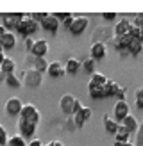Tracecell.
Here are the masks:
<instances>
[{
  "mask_svg": "<svg viewBox=\"0 0 143 146\" xmlns=\"http://www.w3.org/2000/svg\"><path fill=\"white\" fill-rule=\"evenodd\" d=\"M18 121L38 127L39 121H41V112L38 111V107L34 104H25L23 109H21V112H20V116H18Z\"/></svg>",
  "mask_w": 143,
  "mask_h": 146,
  "instance_id": "obj_1",
  "label": "cell"
},
{
  "mask_svg": "<svg viewBox=\"0 0 143 146\" xmlns=\"http://www.w3.org/2000/svg\"><path fill=\"white\" fill-rule=\"evenodd\" d=\"M39 29L41 27H39L38 21H34L29 14H25V18L18 23V27H16V31H14V32H16V36H21V38L25 39V38H32Z\"/></svg>",
  "mask_w": 143,
  "mask_h": 146,
  "instance_id": "obj_2",
  "label": "cell"
},
{
  "mask_svg": "<svg viewBox=\"0 0 143 146\" xmlns=\"http://www.w3.org/2000/svg\"><path fill=\"white\" fill-rule=\"evenodd\" d=\"M21 82L23 86H27L29 89H38V87L43 84V73L36 71L34 68H27L21 75Z\"/></svg>",
  "mask_w": 143,
  "mask_h": 146,
  "instance_id": "obj_3",
  "label": "cell"
},
{
  "mask_svg": "<svg viewBox=\"0 0 143 146\" xmlns=\"http://www.w3.org/2000/svg\"><path fill=\"white\" fill-rule=\"evenodd\" d=\"M90 25V20L88 16H82V14H74V18L70 21V27H68V32L72 36H81L86 32V29Z\"/></svg>",
  "mask_w": 143,
  "mask_h": 146,
  "instance_id": "obj_4",
  "label": "cell"
},
{
  "mask_svg": "<svg viewBox=\"0 0 143 146\" xmlns=\"http://www.w3.org/2000/svg\"><path fill=\"white\" fill-rule=\"evenodd\" d=\"M111 116L118 123H122L127 116H131V105H129V102L127 100H116V102H114V107H113V114Z\"/></svg>",
  "mask_w": 143,
  "mask_h": 146,
  "instance_id": "obj_5",
  "label": "cell"
},
{
  "mask_svg": "<svg viewBox=\"0 0 143 146\" xmlns=\"http://www.w3.org/2000/svg\"><path fill=\"white\" fill-rule=\"evenodd\" d=\"M23 18H25L23 13H4L2 14V25L9 32H14V31H16V27H18V23Z\"/></svg>",
  "mask_w": 143,
  "mask_h": 146,
  "instance_id": "obj_6",
  "label": "cell"
},
{
  "mask_svg": "<svg viewBox=\"0 0 143 146\" xmlns=\"http://www.w3.org/2000/svg\"><path fill=\"white\" fill-rule=\"evenodd\" d=\"M113 38H114L113 29L111 27H106V25L97 27L95 31H93V34H91L93 43H104V45H106L107 41H113Z\"/></svg>",
  "mask_w": 143,
  "mask_h": 146,
  "instance_id": "obj_7",
  "label": "cell"
},
{
  "mask_svg": "<svg viewBox=\"0 0 143 146\" xmlns=\"http://www.w3.org/2000/svg\"><path fill=\"white\" fill-rule=\"evenodd\" d=\"M23 102H21L18 96H11L9 100L5 102V105H4V109H5V114L7 116H11V118H18L20 116V112H21V109H23Z\"/></svg>",
  "mask_w": 143,
  "mask_h": 146,
  "instance_id": "obj_8",
  "label": "cell"
},
{
  "mask_svg": "<svg viewBox=\"0 0 143 146\" xmlns=\"http://www.w3.org/2000/svg\"><path fill=\"white\" fill-rule=\"evenodd\" d=\"M75 102H77V98L72 96L70 93L63 94V96L59 98V109H61V112L66 114L68 118H70V116H74V105H75Z\"/></svg>",
  "mask_w": 143,
  "mask_h": 146,
  "instance_id": "obj_9",
  "label": "cell"
},
{
  "mask_svg": "<svg viewBox=\"0 0 143 146\" xmlns=\"http://www.w3.org/2000/svg\"><path fill=\"white\" fill-rule=\"evenodd\" d=\"M91 114H93V111H91V107H82L79 112H75L72 118H74V123H75V127L77 128H82L84 125H86V121H90V118H91Z\"/></svg>",
  "mask_w": 143,
  "mask_h": 146,
  "instance_id": "obj_10",
  "label": "cell"
},
{
  "mask_svg": "<svg viewBox=\"0 0 143 146\" xmlns=\"http://www.w3.org/2000/svg\"><path fill=\"white\" fill-rule=\"evenodd\" d=\"M59 25H61V21L57 20L55 14H48V16L39 23V27L43 29V31H45V32H50V34H55L57 29H59Z\"/></svg>",
  "mask_w": 143,
  "mask_h": 146,
  "instance_id": "obj_11",
  "label": "cell"
},
{
  "mask_svg": "<svg viewBox=\"0 0 143 146\" xmlns=\"http://www.w3.org/2000/svg\"><path fill=\"white\" fill-rule=\"evenodd\" d=\"M47 73H48V77H50V78H63L64 75H66V70H64V62H61V61H52V62L48 64Z\"/></svg>",
  "mask_w": 143,
  "mask_h": 146,
  "instance_id": "obj_12",
  "label": "cell"
},
{
  "mask_svg": "<svg viewBox=\"0 0 143 146\" xmlns=\"http://www.w3.org/2000/svg\"><path fill=\"white\" fill-rule=\"evenodd\" d=\"M132 27V20H127V18H120L113 27V32H114V38H120V36H125L129 34Z\"/></svg>",
  "mask_w": 143,
  "mask_h": 146,
  "instance_id": "obj_13",
  "label": "cell"
},
{
  "mask_svg": "<svg viewBox=\"0 0 143 146\" xmlns=\"http://www.w3.org/2000/svg\"><path fill=\"white\" fill-rule=\"evenodd\" d=\"M107 55V45H104V43H91L90 46V57L93 61H100L104 59V57Z\"/></svg>",
  "mask_w": 143,
  "mask_h": 146,
  "instance_id": "obj_14",
  "label": "cell"
},
{
  "mask_svg": "<svg viewBox=\"0 0 143 146\" xmlns=\"http://www.w3.org/2000/svg\"><path fill=\"white\" fill-rule=\"evenodd\" d=\"M47 54H48V41H47V39H43V38L36 39L31 55L36 57V59H39V57H47Z\"/></svg>",
  "mask_w": 143,
  "mask_h": 146,
  "instance_id": "obj_15",
  "label": "cell"
},
{
  "mask_svg": "<svg viewBox=\"0 0 143 146\" xmlns=\"http://www.w3.org/2000/svg\"><path fill=\"white\" fill-rule=\"evenodd\" d=\"M16 127H18V134L23 137V139L31 141V139H34V137H36V128H38V127L29 125V123H21V121L16 123Z\"/></svg>",
  "mask_w": 143,
  "mask_h": 146,
  "instance_id": "obj_16",
  "label": "cell"
},
{
  "mask_svg": "<svg viewBox=\"0 0 143 146\" xmlns=\"http://www.w3.org/2000/svg\"><path fill=\"white\" fill-rule=\"evenodd\" d=\"M120 127L124 128V130H127V132L132 135V134L138 132V128H140V121H138V118H136L134 114H131V116H127V118L120 123Z\"/></svg>",
  "mask_w": 143,
  "mask_h": 146,
  "instance_id": "obj_17",
  "label": "cell"
},
{
  "mask_svg": "<svg viewBox=\"0 0 143 146\" xmlns=\"http://www.w3.org/2000/svg\"><path fill=\"white\" fill-rule=\"evenodd\" d=\"M16 43H18L16 32H9V31H7L2 38H0V46H2L5 52H7V50H13L14 46H16Z\"/></svg>",
  "mask_w": 143,
  "mask_h": 146,
  "instance_id": "obj_18",
  "label": "cell"
},
{
  "mask_svg": "<svg viewBox=\"0 0 143 146\" xmlns=\"http://www.w3.org/2000/svg\"><path fill=\"white\" fill-rule=\"evenodd\" d=\"M102 125H104V130H106L107 134H111V135H114V134L118 132V128H120V123L114 119L111 114H106L104 118H102Z\"/></svg>",
  "mask_w": 143,
  "mask_h": 146,
  "instance_id": "obj_19",
  "label": "cell"
},
{
  "mask_svg": "<svg viewBox=\"0 0 143 146\" xmlns=\"http://www.w3.org/2000/svg\"><path fill=\"white\" fill-rule=\"evenodd\" d=\"M0 73H2L4 77L16 73V61H14L13 57H7L5 55V59L2 61V64H0Z\"/></svg>",
  "mask_w": 143,
  "mask_h": 146,
  "instance_id": "obj_20",
  "label": "cell"
},
{
  "mask_svg": "<svg viewBox=\"0 0 143 146\" xmlns=\"http://www.w3.org/2000/svg\"><path fill=\"white\" fill-rule=\"evenodd\" d=\"M64 70H66V75H75V73H79V70H82V61L77 57H70L64 62Z\"/></svg>",
  "mask_w": 143,
  "mask_h": 146,
  "instance_id": "obj_21",
  "label": "cell"
},
{
  "mask_svg": "<svg viewBox=\"0 0 143 146\" xmlns=\"http://www.w3.org/2000/svg\"><path fill=\"white\" fill-rule=\"evenodd\" d=\"M88 94H90V98H93V100L107 98V96H106V89H104V86L91 84V82H88Z\"/></svg>",
  "mask_w": 143,
  "mask_h": 146,
  "instance_id": "obj_22",
  "label": "cell"
},
{
  "mask_svg": "<svg viewBox=\"0 0 143 146\" xmlns=\"http://www.w3.org/2000/svg\"><path fill=\"white\" fill-rule=\"evenodd\" d=\"M4 82L9 86V87H13V89H18V87L23 86V82H21V77H18L16 73H13V75H7Z\"/></svg>",
  "mask_w": 143,
  "mask_h": 146,
  "instance_id": "obj_23",
  "label": "cell"
},
{
  "mask_svg": "<svg viewBox=\"0 0 143 146\" xmlns=\"http://www.w3.org/2000/svg\"><path fill=\"white\" fill-rule=\"evenodd\" d=\"M120 84L118 82H114V80H107V84L104 86V89H106V96H116V93H118V89H120Z\"/></svg>",
  "mask_w": 143,
  "mask_h": 146,
  "instance_id": "obj_24",
  "label": "cell"
},
{
  "mask_svg": "<svg viewBox=\"0 0 143 146\" xmlns=\"http://www.w3.org/2000/svg\"><path fill=\"white\" fill-rule=\"evenodd\" d=\"M129 55H132V57H136V55H140L141 52H143V41H138V39H132V43L129 45Z\"/></svg>",
  "mask_w": 143,
  "mask_h": 146,
  "instance_id": "obj_25",
  "label": "cell"
},
{
  "mask_svg": "<svg viewBox=\"0 0 143 146\" xmlns=\"http://www.w3.org/2000/svg\"><path fill=\"white\" fill-rule=\"evenodd\" d=\"M48 61H47V57H39V59H36L34 57V64H32V68L36 70V71H39V73H45L47 70H48Z\"/></svg>",
  "mask_w": 143,
  "mask_h": 146,
  "instance_id": "obj_26",
  "label": "cell"
},
{
  "mask_svg": "<svg viewBox=\"0 0 143 146\" xmlns=\"http://www.w3.org/2000/svg\"><path fill=\"white\" fill-rule=\"evenodd\" d=\"M7 146H29V141L23 139L20 134L9 135V141H7Z\"/></svg>",
  "mask_w": 143,
  "mask_h": 146,
  "instance_id": "obj_27",
  "label": "cell"
},
{
  "mask_svg": "<svg viewBox=\"0 0 143 146\" xmlns=\"http://www.w3.org/2000/svg\"><path fill=\"white\" fill-rule=\"evenodd\" d=\"M107 80H109V78H107L104 73L95 71L93 75H90V80H88V82H91V84H98V86H106V84H107Z\"/></svg>",
  "mask_w": 143,
  "mask_h": 146,
  "instance_id": "obj_28",
  "label": "cell"
},
{
  "mask_svg": "<svg viewBox=\"0 0 143 146\" xmlns=\"http://www.w3.org/2000/svg\"><path fill=\"white\" fill-rule=\"evenodd\" d=\"M113 137H114V141H118V143H124V144H125V143H129V141H131V134H129L127 130H124V128H122V127L118 128V132L114 134Z\"/></svg>",
  "mask_w": 143,
  "mask_h": 146,
  "instance_id": "obj_29",
  "label": "cell"
},
{
  "mask_svg": "<svg viewBox=\"0 0 143 146\" xmlns=\"http://www.w3.org/2000/svg\"><path fill=\"white\" fill-rule=\"evenodd\" d=\"M82 70L88 73V75H93V73H95V61H93L91 57L82 59Z\"/></svg>",
  "mask_w": 143,
  "mask_h": 146,
  "instance_id": "obj_30",
  "label": "cell"
},
{
  "mask_svg": "<svg viewBox=\"0 0 143 146\" xmlns=\"http://www.w3.org/2000/svg\"><path fill=\"white\" fill-rule=\"evenodd\" d=\"M134 105L143 111V87H136V91H134Z\"/></svg>",
  "mask_w": 143,
  "mask_h": 146,
  "instance_id": "obj_31",
  "label": "cell"
},
{
  "mask_svg": "<svg viewBox=\"0 0 143 146\" xmlns=\"http://www.w3.org/2000/svg\"><path fill=\"white\" fill-rule=\"evenodd\" d=\"M129 34H131L132 39H138V41H143V34H141V29L140 27H131V31H129Z\"/></svg>",
  "mask_w": 143,
  "mask_h": 146,
  "instance_id": "obj_32",
  "label": "cell"
},
{
  "mask_svg": "<svg viewBox=\"0 0 143 146\" xmlns=\"http://www.w3.org/2000/svg\"><path fill=\"white\" fill-rule=\"evenodd\" d=\"M7 141H9V134H7L5 127L2 125V123H0V146H5Z\"/></svg>",
  "mask_w": 143,
  "mask_h": 146,
  "instance_id": "obj_33",
  "label": "cell"
},
{
  "mask_svg": "<svg viewBox=\"0 0 143 146\" xmlns=\"http://www.w3.org/2000/svg\"><path fill=\"white\" fill-rule=\"evenodd\" d=\"M100 16H102L104 21H114V23L118 21V14L116 13H102Z\"/></svg>",
  "mask_w": 143,
  "mask_h": 146,
  "instance_id": "obj_34",
  "label": "cell"
},
{
  "mask_svg": "<svg viewBox=\"0 0 143 146\" xmlns=\"http://www.w3.org/2000/svg\"><path fill=\"white\" fill-rule=\"evenodd\" d=\"M34 43H36V39H34V38H25V39H23V45H25L27 54H31V52H32V48H34Z\"/></svg>",
  "mask_w": 143,
  "mask_h": 146,
  "instance_id": "obj_35",
  "label": "cell"
},
{
  "mask_svg": "<svg viewBox=\"0 0 143 146\" xmlns=\"http://www.w3.org/2000/svg\"><path fill=\"white\" fill-rule=\"evenodd\" d=\"M29 16H31L34 21H38V23H41V21L43 20H45L47 16H48V14L47 13H31V14H29Z\"/></svg>",
  "mask_w": 143,
  "mask_h": 146,
  "instance_id": "obj_36",
  "label": "cell"
},
{
  "mask_svg": "<svg viewBox=\"0 0 143 146\" xmlns=\"http://www.w3.org/2000/svg\"><path fill=\"white\" fill-rule=\"evenodd\" d=\"M55 16H57V20H59V21H63V23H64V21H68V20L74 18V14H72V13H57Z\"/></svg>",
  "mask_w": 143,
  "mask_h": 146,
  "instance_id": "obj_37",
  "label": "cell"
},
{
  "mask_svg": "<svg viewBox=\"0 0 143 146\" xmlns=\"http://www.w3.org/2000/svg\"><path fill=\"white\" fill-rule=\"evenodd\" d=\"M136 139H138V141H136V146H141L143 144V125H140V128H138V132H136Z\"/></svg>",
  "mask_w": 143,
  "mask_h": 146,
  "instance_id": "obj_38",
  "label": "cell"
},
{
  "mask_svg": "<svg viewBox=\"0 0 143 146\" xmlns=\"http://www.w3.org/2000/svg\"><path fill=\"white\" fill-rule=\"evenodd\" d=\"M125 96H127V89H125V87H120L114 98H116V100H125Z\"/></svg>",
  "mask_w": 143,
  "mask_h": 146,
  "instance_id": "obj_39",
  "label": "cell"
},
{
  "mask_svg": "<svg viewBox=\"0 0 143 146\" xmlns=\"http://www.w3.org/2000/svg\"><path fill=\"white\" fill-rule=\"evenodd\" d=\"M77 127H75V123H74V118H72V116H70V118L66 119V130H75Z\"/></svg>",
  "mask_w": 143,
  "mask_h": 146,
  "instance_id": "obj_40",
  "label": "cell"
},
{
  "mask_svg": "<svg viewBox=\"0 0 143 146\" xmlns=\"http://www.w3.org/2000/svg\"><path fill=\"white\" fill-rule=\"evenodd\" d=\"M82 107H84V105H82V102H81V100L77 98V102H75V105H74V114H75V112H79V111H81Z\"/></svg>",
  "mask_w": 143,
  "mask_h": 146,
  "instance_id": "obj_41",
  "label": "cell"
},
{
  "mask_svg": "<svg viewBox=\"0 0 143 146\" xmlns=\"http://www.w3.org/2000/svg\"><path fill=\"white\" fill-rule=\"evenodd\" d=\"M29 146H43V143L38 139V137H34V139H31V141H29Z\"/></svg>",
  "mask_w": 143,
  "mask_h": 146,
  "instance_id": "obj_42",
  "label": "cell"
},
{
  "mask_svg": "<svg viewBox=\"0 0 143 146\" xmlns=\"http://www.w3.org/2000/svg\"><path fill=\"white\" fill-rule=\"evenodd\" d=\"M4 59H5V50L0 46V64H2V61H4Z\"/></svg>",
  "mask_w": 143,
  "mask_h": 146,
  "instance_id": "obj_43",
  "label": "cell"
},
{
  "mask_svg": "<svg viewBox=\"0 0 143 146\" xmlns=\"http://www.w3.org/2000/svg\"><path fill=\"white\" fill-rule=\"evenodd\" d=\"M5 32H7V29H5V27H4L2 23H0V38H2V36H4Z\"/></svg>",
  "mask_w": 143,
  "mask_h": 146,
  "instance_id": "obj_44",
  "label": "cell"
},
{
  "mask_svg": "<svg viewBox=\"0 0 143 146\" xmlns=\"http://www.w3.org/2000/svg\"><path fill=\"white\" fill-rule=\"evenodd\" d=\"M52 146H64L61 141H52Z\"/></svg>",
  "mask_w": 143,
  "mask_h": 146,
  "instance_id": "obj_45",
  "label": "cell"
},
{
  "mask_svg": "<svg viewBox=\"0 0 143 146\" xmlns=\"http://www.w3.org/2000/svg\"><path fill=\"white\" fill-rule=\"evenodd\" d=\"M124 146H136V143H132V141H129V143H125Z\"/></svg>",
  "mask_w": 143,
  "mask_h": 146,
  "instance_id": "obj_46",
  "label": "cell"
},
{
  "mask_svg": "<svg viewBox=\"0 0 143 146\" xmlns=\"http://www.w3.org/2000/svg\"><path fill=\"white\" fill-rule=\"evenodd\" d=\"M113 146H124V143H118V141H114V143H113Z\"/></svg>",
  "mask_w": 143,
  "mask_h": 146,
  "instance_id": "obj_47",
  "label": "cell"
},
{
  "mask_svg": "<svg viewBox=\"0 0 143 146\" xmlns=\"http://www.w3.org/2000/svg\"><path fill=\"white\" fill-rule=\"evenodd\" d=\"M0 80H5V77L2 75V73H0Z\"/></svg>",
  "mask_w": 143,
  "mask_h": 146,
  "instance_id": "obj_48",
  "label": "cell"
},
{
  "mask_svg": "<svg viewBox=\"0 0 143 146\" xmlns=\"http://www.w3.org/2000/svg\"><path fill=\"white\" fill-rule=\"evenodd\" d=\"M43 146H52V141H50V143H47V144H43Z\"/></svg>",
  "mask_w": 143,
  "mask_h": 146,
  "instance_id": "obj_49",
  "label": "cell"
}]
</instances>
